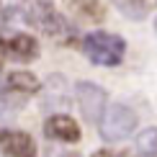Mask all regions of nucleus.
Listing matches in <instances>:
<instances>
[{
    "label": "nucleus",
    "instance_id": "nucleus-16",
    "mask_svg": "<svg viewBox=\"0 0 157 157\" xmlns=\"http://www.w3.org/2000/svg\"><path fill=\"white\" fill-rule=\"evenodd\" d=\"M136 3H142V5H144V0H136Z\"/></svg>",
    "mask_w": 157,
    "mask_h": 157
},
{
    "label": "nucleus",
    "instance_id": "nucleus-1",
    "mask_svg": "<svg viewBox=\"0 0 157 157\" xmlns=\"http://www.w3.org/2000/svg\"><path fill=\"white\" fill-rule=\"evenodd\" d=\"M82 52L98 67H119L126 54V41L119 34L108 31H90L82 39Z\"/></svg>",
    "mask_w": 157,
    "mask_h": 157
},
{
    "label": "nucleus",
    "instance_id": "nucleus-9",
    "mask_svg": "<svg viewBox=\"0 0 157 157\" xmlns=\"http://www.w3.org/2000/svg\"><path fill=\"white\" fill-rule=\"evenodd\" d=\"M70 5H72L75 13H80L82 18H88V21H103V16H106V5H103V0H70Z\"/></svg>",
    "mask_w": 157,
    "mask_h": 157
},
{
    "label": "nucleus",
    "instance_id": "nucleus-12",
    "mask_svg": "<svg viewBox=\"0 0 157 157\" xmlns=\"http://www.w3.org/2000/svg\"><path fill=\"white\" fill-rule=\"evenodd\" d=\"M16 111H18V106H13V103H10L5 95H0V121L8 119L10 113H16Z\"/></svg>",
    "mask_w": 157,
    "mask_h": 157
},
{
    "label": "nucleus",
    "instance_id": "nucleus-15",
    "mask_svg": "<svg viewBox=\"0 0 157 157\" xmlns=\"http://www.w3.org/2000/svg\"><path fill=\"white\" fill-rule=\"evenodd\" d=\"M155 31H157V18H155Z\"/></svg>",
    "mask_w": 157,
    "mask_h": 157
},
{
    "label": "nucleus",
    "instance_id": "nucleus-4",
    "mask_svg": "<svg viewBox=\"0 0 157 157\" xmlns=\"http://www.w3.org/2000/svg\"><path fill=\"white\" fill-rule=\"evenodd\" d=\"M75 98H77V106H80L85 121L101 124L103 113H106V108H108V95H106V90H103L98 82L80 80V82L75 85Z\"/></svg>",
    "mask_w": 157,
    "mask_h": 157
},
{
    "label": "nucleus",
    "instance_id": "nucleus-10",
    "mask_svg": "<svg viewBox=\"0 0 157 157\" xmlns=\"http://www.w3.org/2000/svg\"><path fill=\"white\" fill-rule=\"evenodd\" d=\"M119 10H124L126 16H132V18H144L147 5L136 3V0H119Z\"/></svg>",
    "mask_w": 157,
    "mask_h": 157
},
{
    "label": "nucleus",
    "instance_id": "nucleus-13",
    "mask_svg": "<svg viewBox=\"0 0 157 157\" xmlns=\"http://www.w3.org/2000/svg\"><path fill=\"white\" fill-rule=\"evenodd\" d=\"M0 31H5V13L0 10Z\"/></svg>",
    "mask_w": 157,
    "mask_h": 157
},
{
    "label": "nucleus",
    "instance_id": "nucleus-2",
    "mask_svg": "<svg viewBox=\"0 0 157 157\" xmlns=\"http://www.w3.org/2000/svg\"><path fill=\"white\" fill-rule=\"evenodd\" d=\"M136 124H139V119H136L132 106H126V103H111L106 108V113H103L101 124H98V132H101L103 142H124L134 134Z\"/></svg>",
    "mask_w": 157,
    "mask_h": 157
},
{
    "label": "nucleus",
    "instance_id": "nucleus-6",
    "mask_svg": "<svg viewBox=\"0 0 157 157\" xmlns=\"http://www.w3.org/2000/svg\"><path fill=\"white\" fill-rule=\"evenodd\" d=\"M44 134L54 142L75 144V142H80V124L67 113H54L44 121Z\"/></svg>",
    "mask_w": 157,
    "mask_h": 157
},
{
    "label": "nucleus",
    "instance_id": "nucleus-7",
    "mask_svg": "<svg viewBox=\"0 0 157 157\" xmlns=\"http://www.w3.org/2000/svg\"><path fill=\"white\" fill-rule=\"evenodd\" d=\"M0 147L8 157H36V142L18 129H0Z\"/></svg>",
    "mask_w": 157,
    "mask_h": 157
},
{
    "label": "nucleus",
    "instance_id": "nucleus-5",
    "mask_svg": "<svg viewBox=\"0 0 157 157\" xmlns=\"http://www.w3.org/2000/svg\"><path fill=\"white\" fill-rule=\"evenodd\" d=\"M0 47H3L5 57H10V59H16V62H34L39 57V41L34 36L23 34V31L8 34L0 41Z\"/></svg>",
    "mask_w": 157,
    "mask_h": 157
},
{
    "label": "nucleus",
    "instance_id": "nucleus-11",
    "mask_svg": "<svg viewBox=\"0 0 157 157\" xmlns=\"http://www.w3.org/2000/svg\"><path fill=\"white\" fill-rule=\"evenodd\" d=\"M90 157H134V155L126 149H95Z\"/></svg>",
    "mask_w": 157,
    "mask_h": 157
},
{
    "label": "nucleus",
    "instance_id": "nucleus-3",
    "mask_svg": "<svg viewBox=\"0 0 157 157\" xmlns=\"http://www.w3.org/2000/svg\"><path fill=\"white\" fill-rule=\"evenodd\" d=\"M23 21H29L31 26H36L39 31L49 36H72V29L64 21L62 13L54 10L52 0H29L23 5Z\"/></svg>",
    "mask_w": 157,
    "mask_h": 157
},
{
    "label": "nucleus",
    "instance_id": "nucleus-14",
    "mask_svg": "<svg viewBox=\"0 0 157 157\" xmlns=\"http://www.w3.org/2000/svg\"><path fill=\"white\" fill-rule=\"evenodd\" d=\"M3 62H5V52H3V47H0V70H3Z\"/></svg>",
    "mask_w": 157,
    "mask_h": 157
},
{
    "label": "nucleus",
    "instance_id": "nucleus-8",
    "mask_svg": "<svg viewBox=\"0 0 157 157\" xmlns=\"http://www.w3.org/2000/svg\"><path fill=\"white\" fill-rule=\"evenodd\" d=\"M5 88L10 93H18V95H34V93L41 90V80L34 72H29V70H16V72L8 75Z\"/></svg>",
    "mask_w": 157,
    "mask_h": 157
}]
</instances>
